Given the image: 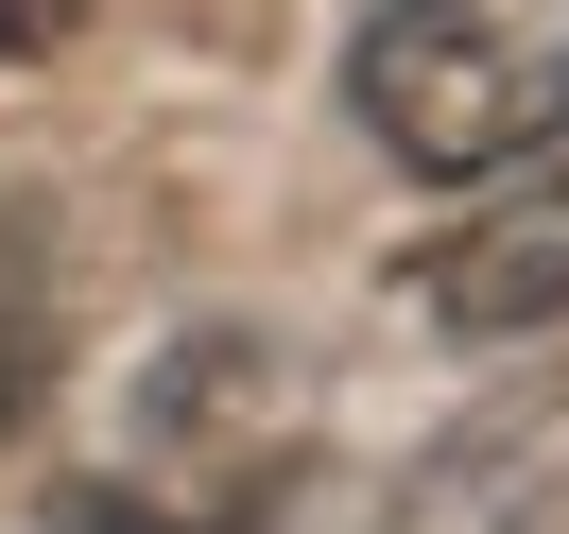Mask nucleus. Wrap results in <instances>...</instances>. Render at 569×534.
<instances>
[{
	"instance_id": "f257e3e1",
	"label": "nucleus",
	"mask_w": 569,
	"mask_h": 534,
	"mask_svg": "<svg viewBox=\"0 0 569 534\" xmlns=\"http://www.w3.org/2000/svg\"><path fill=\"white\" fill-rule=\"evenodd\" d=\"M346 104L397 173H552L569 155V0H380L346 52Z\"/></svg>"
},
{
	"instance_id": "f03ea898",
	"label": "nucleus",
	"mask_w": 569,
	"mask_h": 534,
	"mask_svg": "<svg viewBox=\"0 0 569 534\" xmlns=\"http://www.w3.org/2000/svg\"><path fill=\"white\" fill-rule=\"evenodd\" d=\"M277 500H293V396L242 328H208V345H173L139 380L121 465L87 483V517L104 534H259Z\"/></svg>"
},
{
	"instance_id": "7ed1b4c3",
	"label": "nucleus",
	"mask_w": 569,
	"mask_h": 534,
	"mask_svg": "<svg viewBox=\"0 0 569 534\" xmlns=\"http://www.w3.org/2000/svg\"><path fill=\"white\" fill-rule=\"evenodd\" d=\"M415 311L431 328H552L569 311V173H500L483 224L415 242Z\"/></svg>"
},
{
	"instance_id": "20e7f679",
	"label": "nucleus",
	"mask_w": 569,
	"mask_h": 534,
	"mask_svg": "<svg viewBox=\"0 0 569 534\" xmlns=\"http://www.w3.org/2000/svg\"><path fill=\"white\" fill-rule=\"evenodd\" d=\"M36 380H52V259L36 224H0V431L36 414Z\"/></svg>"
},
{
	"instance_id": "39448f33",
	"label": "nucleus",
	"mask_w": 569,
	"mask_h": 534,
	"mask_svg": "<svg viewBox=\"0 0 569 534\" xmlns=\"http://www.w3.org/2000/svg\"><path fill=\"white\" fill-rule=\"evenodd\" d=\"M36 36H70V0H0V52H36Z\"/></svg>"
},
{
	"instance_id": "423d86ee",
	"label": "nucleus",
	"mask_w": 569,
	"mask_h": 534,
	"mask_svg": "<svg viewBox=\"0 0 569 534\" xmlns=\"http://www.w3.org/2000/svg\"><path fill=\"white\" fill-rule=\"evenodd\" d=\"M535 534H569V517H535Z\"/></svg>"
}]
</instances>
